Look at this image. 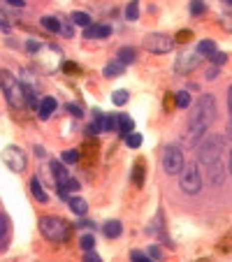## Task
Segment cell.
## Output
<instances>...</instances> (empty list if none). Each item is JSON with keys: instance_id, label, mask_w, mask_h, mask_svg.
I'll return each instance as SVG.
<instances>
[{"instance_id": "4dcf8cb0", "label": "cell", "mask_w": 232, "mask_h": 262, "mask_svg": "<svg viewBox=\"0 0 232 262\" xmlns=\"http://www.w3.org/2000/svg\"><path fill=\"white\" fill-rule=\"evenodd\" d=\"M102 130H109V132L116 130V119H114V116H105V119H102Z\"/></svg>"}, {"instance_id": "60d3db41", "label": "cell", "mask_w": 232, "mask_h": 262, "mask_svg": "<svg viewBox=\"0 0 232 262\" xmlns=\"http://www.w3.org/2000/svg\"><path fill=\"white\" fill-rule=\"evenodd\" d=\"M228 109H230V114H232V86L228 88Z\"/></svg>"}, {"instance_id": "cb8c5ba5", "label": "cell", "mask_w": 232, "mask_h": 262, "mask_svg": "<svg viewBox=\"0 0 232 262\" xmlns=\"http://www.w3.org/2000/svg\"><path fill=\"white\" fill-rule=\"evenodd\" d=\"M177 107H179V109H188V107H191V93H186V91L177 93Z\"/></svg>"}, {"instance_id": "7a4b0ae2", "label": "cell", "mask_w": 232, "mask_h": 262, "mask_svg": "<svg viewBox=\"0 0 232 262\" xmlns=\"http://www.w3.org/2000/svg\"><path fill=\"white\" fill-rule=\"evenodd\" d=\"M223 148H226V137H223V134H209L198 146V160L205 165V169L212 167V165L221 162Z\"/></svg>"}, {"instance_id": "e575fe53", "label": "cell", "mask_w": 232, "mask_h": 262, "mask_svg": "<svg viewBox=\"0 0 232 262\" xmlns=\"http://www.w3.org/2000/svg\"><path fill=\"white\" fill-rule=\"evenodd\" d=\"M221 26L232 30V14H223V16H221Z\"/></svg>"}, {"instance_id": "f1b7e54d", "label": "cell", "mask_w": 232, "mask_h": 262, "mask_svg": "<svg viewBox=\"0 0 232 262\" xmlns=\"http://www.w3.org/2000/svg\"><path fill=\"white\" fill-rule=\"evenodd\" d=\"M79 244H81V249H84V251H93V246H95V237H93V235H84L79 239Z\"/></svg>"}, {"instance_id": "d4e9b609", "label": "cell", "mask_w": 232, "mask_h": 262, "mask_svg": "<svg viewBox=\"0 0 232 262\" xmlns=\"http://www.w3.org/2000/svg\"><path fill=\"white\" fill-rule=\"evenodd\" d=\"M112 102H114V105H119V107H121V105H126V102H128V91H123V88H121V91H114V93H112Z\"/></svg>"}, {"instance_id": "74e56055", "label": "cell", "mask_w": 232, "mask_h": 262, "mask_svg": "<svg viewBox=\"0 0 232 262\" xmlns=\"http://www.w3.org/2000/svg\"><path fill=\"white\" fill-rule=\"evenodd\" d=\"M216 77H219V67H212V70L207 72V79H209V81H214Z\"/></svg>"}, {"instance_id": "9c48e42d", "label": "cell", "mask_w": 232, "mask_h": 262, "mask_svg": "<svg viewBox=\"0 0 232 262\" xmlns=\"http://www.w3.org/2000/svg\"><path fill=\"white\" fill-rule=\"evenodd\" d=\"M202 58H205V56L200 54V51H198V54L179 56V61H177V65H174V70H177L179 74H188V72H193L200 63H202Z\"/></svg>"}, {"instance_id": "ffe728a7", "label": "cell", "mask_w": 232, "mask_h": 262, "mask_svg": "<svg viewBox=\"0 0 232 262\" xmlns=\"http://www.w3.org/2000/svg\"><path fill=\"white\" fill-rule=\"evenodd\" d=\"M126 19L137 21L139 19V0H130V5L126 7Z\"/></svg>"}, {"instance_id": "ee69618b", "label": "cell", "mask_w": 232, "mask_h": 262, "mask_svg": "<svg viewBox=\"0 0 232 262\" xmlns=\"http://www.w3.org/2000/svg\"><path fill=\"white\" fill-rule=\"evenodd\" d=\"M228 169H230V174H232V148H230V158H228Z\"/></svg>"}, {"instance_id": "9a60e30c", "label": "cell", "mask_w": 232, "mask_h": 262, "mask_svg": "<svg viewBox=\"0 0 232 262\" xmlns=\"http://www.w3.org/2000/svg\"><path fill=\"white\" fill-rule=\"evenodd\" d=\"M51 174H53V179H56L58 183H63L65 179H70V174H67L65 165H63V162H56V160L51 162Z\"/></svg>"}, {"instance_id": "e0dca14e", "label": "cell", "mask_w": 232, "mask_h": 262, "mask_svg": "<svg viewBox=\"0 0 232 262\" xmlns=\"http://www.w3.org/2000/svg\"><path fill=\"white\" fill-rule=\"evenodd\" d=\"M70 209H72V214L84 216L88 211V204H86V200H81V197H72V200H70Z\"/></svg>"}, {"instance_id": "d590c367", "label": "cell", "mask_w": 232, "mask_h": 262, "mask_svg": "<svg viewBox=\"0 0 232 262\" xmlns=\"http://www.w3.org/2000/svg\"><path fill=\"white\" fill-rule=\"evenodd\" d=\"M63 70H65V72H79V65H74V63H63Z\"/></svg>"}, {"instance_id": "5bb4252c", "label": "cell", "mask_w": 232, "mask_h": 262, "mask_svg": "<svg viewBox=\"0 0 232 262\" xmlns=\"http://www.w3.org/2000/svg\"><path fill=\"white\" fill-rule=\"evenodd\" d=\"M37 112H40V119H49V116L56 112V100H53V98H44V100L40 102V109H37Z\"/></svg>"}, {"instance_id": "30bf717a", "label": "cell", "mask_w": 232, "mask_h": 262, "mask_svg": "<svg viewBox=\"0 0 232 262\" xmlns=\"http://www.w3.org/2000/svg\"><path fill=\"white\" fill-rule=\"evenodd\" d=\"M207 179H209V183H214V186H219V183H223V179H226V167H223V160L216 162V165H212V167H207Z\"/></svg>"}, {"instance_id": "d6986e66", "label": "cell", "mask_w": 232, "mask_h": 262, "mask_svg": "<svg viewBox=\"0 0 232 262\" xmlns=\"http://www.w3.org/2000/svg\"><path fill=\"white\" fill-rule=\"evenodd\" d=\"M70 21H72L74 26H81V28L91 26V16H88L86 12H74L72 16H70Z\"/></svg>"}, {"instance_id": "b9f144b4", "label": "cell", "mask_w": 232, "mask_h": 262, "mask_svg": "<svg viewBox=\"0 0 232 262\" xmlns=\"http://www.w3.org/2000/svg\"><path fill=\"white\" fill-rule=\"evenodd\" d=\"M70 114H74V116H81V112H79V107H74V105H70Z\"/></svg>"}, {"instance_id": "7bdbcfd3", "label": "cell", "mask_w": 232, "mask_h": 262, "mask_svg": "<svg viewBox=\"0 0 232 262\" xmlns=\"http://www.w3.org/2000/svg\"><path fill=\"white\" fill-rule=\"evenodd\" d=\"M7 2H9V5H14V7H23V5H26L23 0H7Z\"/></svg>"}, {"instance_id": "7c38bea8", "label": "cell", "mask_w": 232, "mask_h": 262, "mask_svg": "<svg viewBox=\"0 0 232 262\" xmlns=\"http://www.w3.org/2000/svg\"><path fill=\"white\" fill-rule=\"evenodd\" d=\"M116 130H119L121 134H126V137H128V134L135 130V121L128 114H121L119 119H116Z\"/></svg>"}, {"instance_id": "7402d4cb", "label": "cell", "mask_w": 232, "mask_h": 262, "mask_svg": "<svg viewBox=\"0 0 232 262\" xmlns=\"http://www.w3.org/2000/svg\"><path fill=\"white\" fill-rule=\"evenodd\" d=\"M198 51H200L202 56H212L214 51H219V49H216V44H214L212 40H202V42L198 44Z\"/></svg>"}, {"instance_id": "277c9868", "label": "cell", "mask_w": 232, "mask_h": 262, "mask_svg": "<svg viewBox=\"0 0 232 262\" xmlns=\"http://www.w3.org/2000/svg\"><path fill=\"white\" fill-rule=\"evenodd\" d=\"M179 186L186 195H198L205 181H202V172H200L198 165H184L181 169V179H179Z\"/></svg>"}, {"instance_id": "bcb514c9", "label": "cell", "mask_w": 232, "mask_h": 262, "mask_svg": "<svg viewBox=\"0 0 232 262\" xmlns=\"http://www.w3.org/2000/svg\"><path fill=\"white\" fill-rule=\"evenodd\" d=\"M223 2H226V5H230V7H232V0H223Z\"/></svg>"}, {"instance_id": "4316f807", "label": "cell", "mask_w": 232, "mask_h": 262, "mask_svg": "<svg viewBox=\"0 0 232 262\" xmlns=\"http://www.w3.org/2000/svg\"><path fill=\"white\" fill-rule=\"evenodd\" d=\"M133 181L137 183V186H142V183H144V165H142V162H137V165H135V174H133Z\"/></svg>"}, {"instance_id": "484cf974", "label": "cell", "mask_w": 232, "mask_h": 262, "mask_svg": "<svg viewBox=\"0 0 232 262\" xmlns=\"http://www.w3.org/2000/svg\"><path fill=\"white\" fill-rule=\"evenodd\" d=\"M126 141H128V146H130V148H139V146H142V134H139V132H130L126 137Z\"/></svg>"}, {"instance_id": "836d02e7", "label": "cell", "mask_w": 232, "mask_h": 262, "mask_svg": "<svg viewBox=\"0 0 232 262\" xmlns=\"http://www.w3.org/2000/svg\"><path fill=\"white\" fill-rule=\"evenodd\" d=\"M63 160L65 162H77L79 160V153H77V151H63Z\"/></svg>"}, {"instance_id": "52a82bcc", "label": "cell", "mask_w": 232, "mask_h": 262, "mask_svg": "<svg viewBox=\"0 0 232 262\" xmlns=\"http://www.w3.org/2000/svg\"><path fill=\"white\" fill-rule=\"evenodd\" d=\"M186 160H184V153H181L179 146H167L163 151V169L167 174H181Z\"/></svg>"}, {"instance_id": "8fae6325", "label": "cell", "mask_w": 232, "mask_h": 262, "mask_svg": "<svg viewBox=\"0 0 232 262\" xmlns=\"http://www.w3.org/2000/svg\"><path fill=\"white\" fill-rule=\"evenodd\" d=\"M112 35V28L109 26H86L84 30V37L88 40H95V37H109Z\"/></svg>"}, {"instance_id": "3957f363", "label": "cell", "mask_w": 232, "mask_h": 262, "mask_svg": "<svg viewBox=\"0 0 232 262\" xmlns=\"http://www.w3.org/2000/svg\"><path fill=\"white\" fill-rule=\"evenodd\" d=\"M0 88H2L7 102H9L14 109H19L21 105H23V88H21L19 79H16L12 72L0 70Z\"/></svg>"}, {"instance_id": "44dd1931", "label": "cell", "mask_w": 232, "mask_h": 262, "mask_svg": "<svg viewBox=\"0 0 232 262\" xmlns=\"http://www.w3.org/2000/svg\"><path fill=\"white\" fill-rule=\"evenodd\" d=\"M40 23L46 28V30H51V33H58V30H60V21L53 19V16H42Z\"/></svg>"}, {"instance_id": "83f0119b", "label": "cell", "mask_w": 232, "mask_h": 262, "mask_svg": "<svg viewBox=\"0 0 232 262\" xmlns=\"http://www.w3.org/2000/svg\"><path fill=\"white\" fill-rule=\"evenodd\" d=\"M207 7H205V0H191V14L193 16H198V14H202Z\"/></svg>"}, {"instance_id": "ba28073f", "label": "cell", "mask_w": 232, "mask_h": 262, "mask_svg": "<svg viewBox=\"0 0 232 262\" xmlns=\"http://www.w3.org/2000/svg\"><path fill=\"white\" fill-rule=\"evenodd\" d=\"M2 160H5V165L12 169V172H21V169L26 167V155L16 146H7L5 151H2Z\"/></svg>"}, {"instance_id": "4fadbf2b", "label": "cell", "mask_w": 232, "mask_h": 262, "mask_svg": "<svg viewBox=\"0 0 232 262\" xmlns=\"http://www.w3.org/2000/svg\"><path fill=\"white\" fill-rule=\"evenodd\" d=\"M135 56H137V51L133 47H121L119 54H116V61L121 65H128V63H135Z\"/></svg>"}, {"instance_id": "ac0fdd59", "label": "cell", "mask_w": 232, "mask_h": 262, "mask_svg": "<svg viewBox=\"0 0 232 262\" xmlns=\"http://www.w3.org/2000/svg\"><path fill=\"white\" fill-rule=\"evenodd\" d=\"M121 232H123V228H121V223H119V221H109V223H105V235L109 237V239L119 237Z\"/></svg>"}, {"instance_id": "f6af8a7d", "label": "cell", "mask_w": 232, "mask_h": 262, "mask_svg": "<svg viewBox=\"0 0 232 262\" xmlns=\"http://www.w3.org/2000/svg\"><path fill=\"white\" fill-rule=\"evenodd\" d=\"M228 134H232V121H230V126H228Z\"/></svg>"}, {"instance_id": "8992f818", "label": "cell", "mask_w": 232, "mask_h": 262, "mask_svg": "<svg viewBox=\"0 0 232 262\" xmlns=\"http://www.w3.org/2000/svg\"><path fill=\"white\" fill-rule=\"evenodd\" d=\"M177 42L170 37V35H163V33H151L144 37V49L151 51V54H167L172 51Z\"/></svg>"}, {"instance_id": "5b68a950", "label": "cell", "mask_w": 232, "mask_h": 262, "mask_svg": "<svg viewBox=\"0 0 232 262\" xmlns=\"http://www.w3.org/2000/svg\"><path fill=\"white\" fill-rule=\"evenodd\" d=\"M40 230L42 235L51 242H63L67 239V225L63 218H56V216H42L40 218Z\"/></svg>"}, {"instance_id": "ab89813d", "label": "cell", "mask_w": 232, "mask_h": 262, "mask_svg": "<svg viewBox=\"0 0 232 262\" xmlns=\"http://www.w3.org/2000/svg\"><path fill=\"white\" fill-rule=\"evenodd\" d=\"M149 256H151V258H156V260H158V258H160V251L156 249V246H151V249H149Z\"/></svg>"}, {"instance_id": "8d00e7d4", "label": "cell", "mask_w": 232, "mask_h": 262, "mask_svg": "<svg viewBox=\"0 0 232 262\" xmlns=\"http://www.w3.org/2000/svg\"><path fill=\"white\" fill-rule=\"evenodd\" d=\"M84 262H102V260H100V256H95V253H91V251H88L86 256H84Z\"/></svg>"}, {"instance_id": "6da1fadb", "label": "cell", "mask_w": 232, "mask_h": 262, "mask_svg": "<svg viewBox=\"0 0 232 262\" xmlns=\"http://www.w3.org/2000/svg\"><path fill=\"white\" fill-rule=\"evenodd\" d=\"M216 100L214 95H202L195 105H193L191 114H188V134H191V144L205 134V130H209L214 121H216Z\"/></svg>"}, {"instance_id": "f546056e", "label": "cell", "mask_w": 232, "mask_h": 262, "mask_svg": "<svg viewBox=\"0 0 232 262\" xmlns=\"http://www.w3.org/2000/svg\"><path fill=\"white\" fill-rule=\"evenodd\" d=\"M209 61H212L214 65H226L228 56H226V54H221V51H214V54L209 56Z\"/></svg>"}, {"instance_id": "1f68e13d", "label": "cell", "mask_w": 232, "mask_h": 262, "mask_svg": "<svg viewBox=\"0 0 232 262\" xmlns=\"http://www.w3.org/2000/svg\"><path fill=\"white\" fill-rule=\"evenodd\" d=\"M130 258H133V262H153V260H149V256H144L142 251H133Z\"/></svg>"}, {"instance_id": "2e32d148", "label": "cell", "mask_w": 232, "mask_h": 262, "mask_svg": "<svg viewBox=\"0 0 232 262\" xmlns=\"http://www.w3.org/2000/svg\"><path fill=\"white\" fill-rule=\"evenodd\" d=\"M30 193H33V195L37 197L40 202L49 200V195L44 193V188H42V183H40V179H37V176H35V179H30Z\"/></svg>"}, {"instance_id": "603a6c76", "label": "cell", "mask_w": 232, "mask_h": 262, "mask_svg": "<svg viewBox=\"0 0 232 262\" xmlns=\"http://www.w3.org/2000/svg\"><path fill=\"white\" fill-rule=\"evenodd\" d=\"M123 67L126 65H121L119 61H114V63H109V65L105 67V74L107 77H121V74H123Z\"/></svg>"}, {"instance_id": "f35d334b", "label": "cell", "mask_w": 232, "mask_h": 262, "mask_svg": "<svg viewBox=\"0 0 232 262\" xmlns=\"http://www.w3.org/2000/svg\"><path fill=\"white\" fill-rule=\"evenodd\" d=\"M5 230H7V221L0 216V239H2V235H5Z\"/></svg>"}, {"instance_id": "d6a6232c", "label": "cell", "mask_w": 232, "mask_h": 262, "mask_svg": "<svg viewBox=\"0 0 232 262\" xmlns=\"http://www.w3.org/2000/svg\"><path fill=\"white\" fill-rule=\"evenodd\" d=\"M191 37H193L191 30H181V33L177 35V40H174V42H179V44H186V42H191Z\"/></svg>"}]
</instances>
